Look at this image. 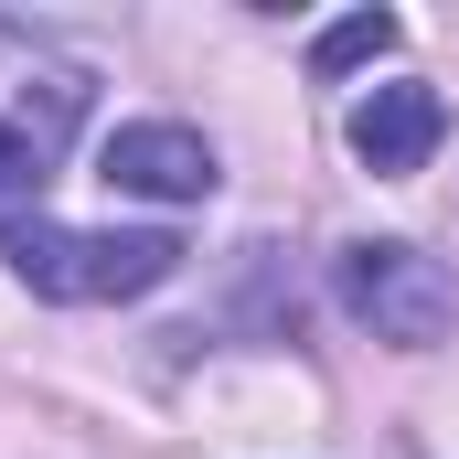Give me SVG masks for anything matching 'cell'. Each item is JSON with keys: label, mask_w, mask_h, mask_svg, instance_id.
<instances>
[{"label": "cell", "mask_w": 459, "mask_h": 459, "mask_svg": "<svg viewBox=\"0 0 459 459\" xmlns=\"http://www.w3.org/2000/svg\"><path fill=\"white\" fill-rule=\"evenodd\" d=\"M0 256H11V278L32 289V299H65V310H108V299H150L171 267H182V246L160 225H128V235H97V225H43V214H22V225H0Z\"/></svg>", "instance_id": "cell-1"}, {"label": "cell", "mask_w": 459, "mask_h": 459, "mask_svg": "<svg viewBox=\"0 0 459 459\" xmlns=\"http://www.w3.org/2000/svg\"><path fill=\"white\" fill-rule=\"evenodd\" d=\"M342 310L374 332V342H395V352H438L459 332V278L428 256V246L385 235V246H352L342 256Z\"/></svg>", "instance_id": "cell-2"}, {"label": "cell", "mask_w": 459, "mask_h": 459, "mask_svg": "<svg viewBox=\"0 0 459 459\" xmlns=\"http://www.w3.org/2000/svg\"><path fill=\"white\" fill-rule=\"evenodd\" d=\"M97 182L108 193H139V204H204L214 193V139L182 128V117H128L97 150Z\"/></svg>", "instance_id": "cell-3"}, {"label": "cell", "mask_w": 459, "mask_h": 459, "mask_svg": "<svg viewBox=\"0 0 459 459\" xmlns=\"http://www.w3.org/2000/svg\"><path fill=\"white\" fill-rule=\"evenodd\" d=\"M438 86H417V75H395V86H374L363 108H352V160L374 171V182H406V171H428V150H438Z\"/></svg>", "instance_id": "cell-4"}, {"label": "cell", "mask_w": 459, "mask_h": 459, "mask_svg": "<svg viewBox=\"0 0 459 459\" xmlns=\"http://www.w3.org/2000/svg\"><path fill=\"white\" fill-rule=\"evenodd\" d=\"M43 182H54V150H43L22 117H0V225L43 214Z\"/></svg>", "instance_id": "cell-5"}, {"label": "cell", "mask_w": 459, "mask_h": 459, "mask_svg": "<svg viewBox=\"0 0 459 459\" xmlns=\"http://www.w3.org/2000/svg\"><path fill=\"white\" fill-rule=\"evenodd\" d=\"M395 54V11H342L321 43H310V65L321 75H352V65H385Z\"/></svg>", "instance_id": "cell-6"}]
</instances>
